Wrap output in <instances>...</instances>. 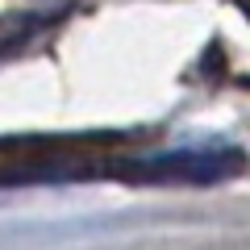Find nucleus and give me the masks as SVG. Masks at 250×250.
<instances>
[{
	"instance_id": "obj_1",
	"label": "nucleus",
	"mask_w": 250,
	"mask_h": 250,
	"mask_svg": "<svg viewBox=\"0 0 250 250\" xmlns=\"http://www.w3.org/2000/svg\"><path fill=\"white\" fill-rule=\"evenodd\" d=\"M246 171V154L238 146H179L163 154H138V159L113 167L117 179L146 188H205L221 184Z\"/></svg>"
}]
</instances>
